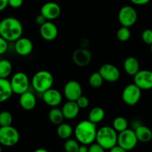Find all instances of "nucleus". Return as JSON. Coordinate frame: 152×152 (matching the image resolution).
<instances>
[{
    "instance_id": "1",
    "label": "nucleus",
    "mask_w": 152,
    "mask_h": 152,
    "mask_svg": "<svg viewBox=\"0 0 152 152\" xmlns=\"http://www.w3.org/2000/svg\"><path fill=\"white\" fill-rule=\"evenodd\" d=\"M23 26L18 19L12 16L0 21V36L7 42H16L22 37Z\"/></svg>"
},
{
    "instance_id": "2",
    "label": "nucleus",
    "mask_w": 152,
    "mask_h": 152,
    "mask_svg": "<svg viewBox=\"0 0 152 152\" xmlns=\"http://www.w3.org/2000/svg\"><path fill=\"white\" fill-rule=\"evenodd\" d=\"M96 124L88 120L80 122L74 131L77 140L80 143L88 145L96 141Z\"/></svg>"
},
{
    "instance_id": "3",
    "label": "nucleus",
    "mask_w": 152,
    "mask_h": 152,
    "mask_svg": "<svg viewBox=\"0 0 152 152\" xmlns=\"http://www.w3.org/2000/svg\"><path fill=\"white\" fill-rule=\"evenodd\" d=\"M118 134L115 129L111 126H102L97 129L96 142L105 150H110L117 145Z\"/></svg>"
},
{
    "instance_id": "4",
    "label": "nucleus",
    "mask_w": 152,
    "mask_h": 152,
    "mask_svg": "<svg viewBox=\"0 0 152 152\" xmlns=\"http://www.w3.org/2000/svg\"><path fill=\"white\" fill-rule=\"evenodd\" d=\"M54 79L50 71L46 70L39 71L33 76L31 85L34 90L42 94L45 91L51 88Z\"/></svg>"
},
{
    "instance_id": "5",
    "label": "nucleus",
    "mask_w": 152,
    "mask_h": 152,
    "mask_svg": "<svg viewBox=\"0 0 152 152\" xmlns=\"http://www.w3.org/2000/svg\"><path fill=\"white\" fill-rule=\"evenodd\" d=\"M19 133L12 126H0V144L3 146L11 147L19 142Z\"/></svg>"
},
{
    "instance_id": "6",
    "label": "nucleus",
    "mask_w": 152,
    "mask_h": 152,
    "mask_svg": "<svg viewBox=\"0 0 152 152\" xmlns=\"http://www.w3.org/2000/svg\"><path fill=\"white\" fill-rule=\"evenodd\" d=\"M10 83L13 93L18 95L28 91L30 86L29 78L28 75L23 72H17L13 74Z\"/></svg>"
},
{
    "instance_id": "7",
    "label": "nucleus",
    "mask_w": 152,
    "mask_h": 152,
    "mask_svg": "<svg viewBox=\"0 0 152 152\" xmlns=\"http://www.w3.org/2000/svg\"><path fill=\"white\" fill-rule=\"evenodd\" d=\"M138 142L139 141L137 138L134 130L127 129L118 134L117 145L121 146L127 151L133 150L137 146Z\"/></svg>"
},
{
    "instance_id": "8",
    "label": "nucleus",
    "mask_w": 152,
    "mask_h": 152,
    "mask_svg": "<svg viewBox=\"0 0 152 152\" xmlns=\"http://www.w3.org/2000/svg\"><path fill=\"white\" fill-rule=\"evenodd\" d=\"M141 90L134 83L128 85L123 89L122 93V99L128 105L134 106L140 101L141 98Z\"/></svg>"
},
{
    "instance_id": "9",
    "label": "nucleus",
    "mask_w": 152,
    "mask_h": 152,
    "mask_svg": "<svg viewBox=\"0 0 152 152\" xmlns=\"http://www.w3.org/2000/svg\"><path fill=\"white\" fill-rule=\"evenodd\" d=\"M137 12L133 7L126 5L122 7L118 13V19L122 26H133L137 20Z\"/></svg>"
},
{
    "instance_id": "10",
    "label": "nucleus",
    "mask_w": 152,
    "mask_h": 152,
    "mask_svg": "<svg viewBox=\"0 0 152 152\" xmlns=\"http://www.w3.org/2000/svg\"><path fill=\"white\" fill-rule=\"evenodd\" d=\"M134 83L141 90L152 89V71L150 70H140L134 76Z\"/></svg>"
},
{
    "instance_id": "11",
    "label": "nucleus",
    "mask_w": 152,
    "mask_h": 152,
    "mask_svg": "<svg viewBox=\"0 0 152 152\" xmlns=\"http://www.w3.org/2000/svg\"><path fill=\"white\" fill-rule=\"evenodd\" d=\"M64 95L68 101H77L83 95V88L77 80H70L64 87Z\"/></svg>"
},
{
    "instance_id": "12",
    "label": "nucleus",
    "mask_w": 152,
    "mask_h": 152,
    "mask_svg": "<svg viewBox=\"0 0 152 152\" xmlns=\"http://www.w3.org/2000/svg\"><path fill=\"white\" fill-rule=\"evenodd\" d=\"M99 72L103 80L108 83H115L120 77V70L112 64L106 63L102 65L99 68Z\"/></svg>"
},
{
    "instance_id": "13",
    "label": "nucleus",
    "mask_w": 152,
    "mask_h": 152,
    "mask_svg": "<svg viewBox=\"0 0 152 152\" xmlns=\"http://www.w3.org/2000/svg\"><path fill=\"white\" fill-rule=\"evenodd\" d=\"M91 52L87 48H78L73 53L72 59L76 65L79 67H86L89 65L91 61Z\"/></svg>"
},
{
    "instance_id": "14",
    "label": "nucleus",
    "mask_w": 152,
    "mask_h": 152,
    "mask_svg": "<svg viewBox=\"0 0 152 152\" xmlns=\"http://www.w3.org/2000/svg\"><path fill=\"white\" fill-rule=\"evenodd\" d=\"M40 13L47 19L48 21L54 20L61 14V7L54 1H48L42 6Z\"/></svg>"
},
{
    "instance_id": "15",
    "label": "nucleus",
    "mask_w": 152,
    "mask_h": 152,
    "mask_svg": "<svg viewBox=\"0 0 152 152\" xmlns=\"http://www.w3.org/2000/svg\"><path fill=\"white\" fill-rule=\"evenodd\" d=\"M40 36L46 41H53L58 36V28L54 23L50 21H47L40 26Z\"/></svg>"
},
{
    "instance_id": "16",
    "label": "nucleus",
    "mask_w": 152,
    "mask_h": 152,
    "mask_svg": "<svg viewBox=\"0 0 152 152\" xmlns=\"http://www.w3.org/2000/svg\"><path fill=\"white\" fill-rule=\"evenodd\" d=\"M42 99L46 105L53 108L62 102V95L59 91L51 88L42 94Z\"/></svg>"
},
{
    "instance_id": "17",
    "label": "nucleus",
    "mask_w": 152,
    "mask_h": 152,
    "mask_svg": "<svg viewBox=\"0 0 152 152\" xmlns=\"http://www.w3.org/2000/svg\"><path fill=\"white\" fill-rule=\"evenodd\" d=\"M15 51L16 53L22 56L31 54L34 49V45L30 39L26 37H20L15 42Z\"/></svg>"
},
{
    "instance_id": "18",
    "label": "nucleus",
    "mask_w": 152,
    "mask_h": 152,
    "mask_svg": "<svg viewBox=\"0 0 152 152\" xmlns=\"http://www.w3.org/2000/svg\"><path fill=\"white\" fill-rule=\"evenodd\" d=\"M19 105L25 111H31L37 105V98L35 95L29 91L19 95Z\"/></svg>"
},
{
    "instance_id": "19",
    "label": "nucleus",
    "mask_w": 152,
    "mask_h": 152,
    "mask_svg": "<svg viewBox=\"0 0 152 152\" xmlns=\"http://www.w3.org/2000/svg\"><path fill=\"white\" fill-rule=\"evenodd\" d=\"M80 108L77 105L76 101H68L62 106V111L65 119L74 120L78 116Z\"/></svg>"
},
{
    "instance_id": "20",
    "label": "nucleus",
    "mask_w": 152,
    "mask_h": 152,
    "mask_svg": "<svg viewBox=\"0 0 152 152\" xmlns=\"http://www.w3.org/2000/svg\"><path fill=\"white\" fill-rule=\"evenodd\" d=\"M123 68L126 74L134 77L140 71V62L134 56H129L125 59Z\"/></svg>"
},
{
    "instance_id": "21",
    "label": "nucleus",
    "mask_w": 152,
    "mask_h": 152,
    "mask_svg": "<svg viewBox=\"0 0 152 152\" xmlns=\"http://www.w3.org/2000/svg\"><path fill=\"white\" fill-rule=\"evenodd\" d=\"M13 94L10 80L0 78V103L8 100Z\"/></svg>"
},
{
    "instance_id": "22",
    "label": "nucleus",
    "mask_w": 152,
    "mask_h": 152,
    "mask_svg": "<svg viewBox=\"0 0 152 152\" xmlns=\"http://www.w3.org/2000/svg\"><path fill=\"white\" fill-rule=\"evenodd\" d=\"M134 132L139 142H148L152 140V131L147 126L140 125L135 128Z\"/></svg>"
},
{
    "instance_id": "23",
    "label": "nucleus",
    "mask_w": 152,
    "mask_h": 152,
    "mask_svg": "<svg viewBox=\"0 0 152 152\" xmlns=\"http://www.w3.org/2000/svg\"><path fill=\"white\" fill-rule=\"evenodd\" d=\"M56 129V134L59 138L62 140L70 139L72 134H74V129H73L72 126L68 123H61L60 125L57 126Z\"/></svg>"
},
{
    "instance_id": "24",
    "label": "nucleus",
    "mask_w": 152,
    "mask_h": 152,
    "mask_svg": "<svg viewBox=\"0 0 152 152\" xmlns=\"http://www.w3.org/2000/svg\"><path fill=\"white\" fill-rule=\"evenodd\" d=\"M48 119L52 124L59 126L61 123H63L65 117H64L62 109L58 108L57 107H53L49 111Z\"/></svg>"
},
{
    "instance_id": "25",
    "label": "nucleus",
    "mask_w": 152,
    "mask_h": 152,
    "mask_svg": "<svg viewBox=\"0 0 152 152\" xmlns=\"http://www.w3.org/2000/svg\"><path fill=\"white\" fill-rule=\"evenodd\" d=\"M105 113L103 108L100 107H94L90 111L88 114V120L92 123L97 124L103 120L105 118Z\"/></svg>"
},
{
    "instance_id": "26",
    "label": "nucleus",
    "mask_w": 152,
    "mask_h": 152,
    "mask_svg": "<svg viewBox=\"0 0 152 152\" xmlns=\"http://www.w3.org/2000/svg\"><path fill=\"white\" fill-rule=\"evenodd\" d=\"M12 64L7 59L0 60V78L7 79L12 72Z\"/></svg>"
},
{
    "instance_id": "27",
    "label": "nucleus",
    "mask_w": 152,
    "mask_h": 152,
    "mask_svg": "<svg viewBox=\"0 0 152 152\" xmlns=\"http://www.w3.org/2000/svg\"><path fill=\"white\" fill-rule=\"evenodd\" d=\"M113 126L116 132L117 133L123 132V131L126 130L129 126V123H128L127 120L123 117H117L113 121Z\"/></svg>"
},
{
    "instance_id": "28",
    "label": "nucleus",
    "mask_w": 152,
    "mask_h": 152,
    "mask_svg": "<svg viewBox=\"0 0 152 152\" xmlns=\"http://www.w3.org/2000/svg\"><path fill=\"white\" fill-rule=\"evenodd\" d=\"M105 80H103L102 77L101 76V74H99V71L97 72H94L90 76L88 79V83L89 85L91 86L94 88H100L101 86L103 84V82Z\"/></svg>"
},
{
    "instance_id": "29",
    "label": "nucleus",
    "mask_w": 152,
    "mask_h": 152,
    "mask_svg": "<svg viewBox=\"0 0 152 152\" xmlns=\"http://www.w3.org/2000/svg\"><path fill=\"white\" fill-rule=\"evenodd\" d=\"M80 142L74 139H68L64 144V149L65 152H79Z\"/></svg>"
},
{
    "instance_id": "30",
    "label": "nucleus",
    "mask_w": 152,
    "mask_h": 152,
    "mask_svg": "<svg viewBox=\"0 0 152 152\" xmlns=\"http://www.w3.org/2000/svg\"><path fill=\"white\" fill-rule=\"evenodd\" d=\"M131 35L132 33L128 27L122 26L117 32V37L120 42H127L131 38Z\"/></svg>"
},
{
    "instance_id": "31",
    "label": "nucleus",
    "mask_w": 152,
    "mask_h": 152,
    "mask_svg": "<svg viewBox=\"0 0 152 152\" xmlns=\"http://www.w3.org/2000/svg\"><path fill=\"white\" fill-rule=\"evenodd\" d=\"M13 116L9 111H3L0 112V126H11Z\"/></svg>"
},
{
    "instance_id": "32",
    "label": "nucleus",
    "mask_w": 152,
    "mask_h": 152,
    "mask_svg": "<svg viewBox=\"0 0 152 152\" xmlns=\"http://www.w3.org/2000/svg\"><path fill=\"white\" fill-rule=\"evenodd\" d=\"M142 39L145 44L151 45H152V30L145 29L142 33Z\"/></svg>"
},
{
    "instance_id": "33",
    "label": "nucleus",
    "mask_w": 152,
    "mask_h": 152,
    "mask_svg": "<svg viewBox=\"0 0 152 152\" xmlns=\"http://www.w3.org/2000/svg\"><path fill=\"white\" fill-rule=\"evenodd\" d=\"M76 102H77V105L80 107V109H81V108L84 109V108H88L89 105V103H90L88 98L86 96H83V95L80 96V97L77 99V100L76 101Z\"/></svg>"
},
{
    "instance_id": "34",
    "label": "nucleus",
    "mask_w": 152,
    "mask_h": 152,
    "mask_svg": "<svg viewBox=\"0 0 152 152\" xmlns=\"http://www.w3.org/2000/svg\"><path fill=\"white\" fill-rule=\"evenodd\" d=\"M105 149L102 148L97 142H93L89 145L88 152H105Z\"/></svg>"
},
{
    "instance_id": "35",
    "label": "nucleus",
    "mask_w": 152,
    "mask_h": 152,
    "mask_svg": "<svg viewBox=\"0 0 152 152\" xmlns=\"http://www.w3.org/2000/svg\"><path fill=\"white\" fill-rule=\"evenodd\" d=\"M8 42L4 39L2 37L0 36V55H2L7 52L8 48Z\"/></svg>"
},
{
    "instance_id": "36",
    "label": "nucleus",
    "mask_w": 152,
    "mask_h": 152,
    "mask_svg": "<svg viewBox=\"0 0 152 152\" xmlns=\"http://www.w3.org/2000/svg\"><path fill=\"white\" fill-rule=\"evenodd\" d=\"M23 4V0H8V5L13 8H19Z\"/></svg>"
},
{
    "instance_id": "37",
    "label": "nucleus",
    "mask_w": 152,
    "mask_h": 152,
    "mask_svg": "<svg viewBox=\"0 0 152 152\" xmlns=\"http://www.w3.org/2000/svg\"><path fill=\"white\" fill-rule=\"evenodd\" d=\"M47 21V19H46L43 15H42L41 13H40L39 15H38V16H37V18H36V22H37V25H39V26H41L43 24L45 23Z\"/></svg>"
},
{
    "instance_id": "38",
    "label": "nucleus",
    "mask_w": 152,
    "mask_h": 152,
    "mask_svg": "<svg viewBox=\"0 0 152 152\" xmlns=\"http://www.w3.org/2000/svg\"><path fill=\"white\" fill-rule=\"evenodd\" d=\"M109 152H127V151L119 145H116L109 150Z\"/></svg>"
},
{
    "instance_id": "39",
    "label": "nucleus",
    "mask_w": 152,
    "mask_h": 152,
    "mask_svg": "<svg viewBox=\"0 0 152 152\" xmlns=\"http://www.w3.org/2000/svg\"><path fill=\"white\" fill-rule=\"evenodd\" d=\"M130 1L137 5H144V4H148L151 0H130Z\"/></svg>"
},
{
    "instance_id": "40",
    "label": "nucleus",
    "mask_w": 152,
    "mask_h": 152,
    "mask_svg": "<svg viewBox=\"0 0 152 152\" xmlns=\"http://www.w3.org/2000/svg\"><path fill=\"white\" fill-rule=\"evenodd\" d=\"M8 6V0H0V12L4 10Z\"/></svg>"
},
{
    "instance_id": "41",
    "label": "nucleus",
    "mask_w": 152,
    "mask_h": 152,
    "mask_svg": "<svg viewBox=\"0 0 152 152\" xmlns=\"http://www.w3.org/2000/svg\"><path fill=\"white\" fill-rule=\"evenodd\" d=\"M79 152H88V145L81 144L79 148Z\"/></svg>"
},
{
    "instance_id": "42",
    "label": "nucleus",
    "mask_w": 152,
    "mask_h": 152,
    "mask_svg": "<svg viewBox=\"0 0 152 152\" xmlns=\"http://www.w3.org/2000/svg\"><path fill=\"white\" fill-rule=\"evenodd\" d=\"M34 152H49L48 150L45 149V148H38V149L35 150Z\"/></svg>"
},
{
    "instance_id": "43",
    "label": "nucleus",
    "mask_w": 152,
    "mask_h": 152,
    "mask_svg": "<svg viewBox=\"0 0 152 152\" xmlns=\"http://www.w3.org/2000/svg\"><path fill=\"white\" fill-rule=\"evenodd\" d=\"M1 151H2V150H1V145L0 144V152H1Z\"/></svg>"
},
{
    "instance_id": "44",
    "label": "nucleus",
    "mask_w": 152,
    "mask_h": 152,
    "mask_svg": "<svg viewBox=\"0 0 152 152\" xmlns=\"http://www.w3.org/2000/svg\"><path fill=\"white\" fill-rule=\"evenodd\" d=\"M151 53H152V45H151Z\"/></svg>"
}]
</instances>
